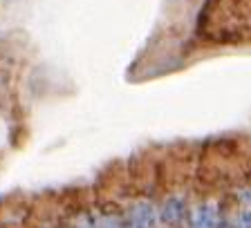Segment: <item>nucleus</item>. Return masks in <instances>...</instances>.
Instances as JSON below:
<instances>
[{
	"mask_svg": "<svg viewBox=\"0 0 251 228\" xmlns=\"http://www.w3.org/2000/svg\"><path fill=\"white\" fill-rule=\"evenodd\" d=\"M188 202L182 195H168L157 210V222H162L166 228H182L188 219Z\"/></svg>",
	"mask_w": 251,
	"mask_h": 228,
	"instance_id": "f257e3e1",
	"label": "nucleus"
},
{
	"mask_svg": "<svg viewBox=\"0 0 251 228\" xmlns=\"http://www.w3.org/2000/svg\"><path fill=\"white\" fill-rule=\"evenodd\" d=\"M121 228H157V208L148 199H139L121 219Z\"/></svg>",
	"mask_w": 251,
	"mask_h": 228,
	"instance_id": "f03ea898",
	"label": "nucleus"
},
{
	"mask_svg": "<svg viewBox=\"0 0 251 228\" xmlns=\"http://www.w3.org/2000/svg\"><path fill=\"white\" fill-rule=\"evenodd\" d=\"M94 228H121V217L103 213L101 217H97V222H94Z\"/></svg>",
	"mask_w": 251,
	"mask_h": 228,
	"instance_id": "20e7f679",
	"label": "nucleus"
},
{
	"mask_svg": "<svg viewBox=\"0 0 251 228\" xmlns=\"http://www.w3.org/2000/svg\"><path fill=\"white\" fill-rule=\"evenodd\" d=\"M220 217H222V210H220L218 204L211 202V199H204V202L195 204L188 210L186 226L188 228H218Z\"/></svg>",
	"mask_w": 251,
	"mask_h": 228,
	"instance_id": "7ed1b4c3",
	"label": "nucleus"
},
{
	"mask_svg": "<svg viewBox=\"0 0 251 228\" xmlns=\"http://www.w3.org/2000/svg\"><path fill=\"white\" fill-rule=\"evenodd\" d=\"M94 222H97V217H94L92 213H78L76 217L72 219L70 228H94Z\"/></svg>",
	"mask_w": 251,
	"mask_h": 228,
	"instance_id": "39448f33",
	"label": "nucleus"
}]
</instances>
